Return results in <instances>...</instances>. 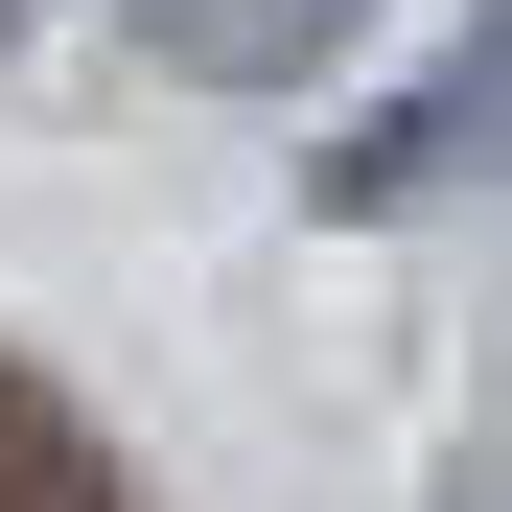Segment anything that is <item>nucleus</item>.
<instances>
[{"label":"nucleus","instance_id":"f257e3e1","mask_svg":"<svg viewBox=\"0 0 512 512\" xmlns=\"http://www.w3.org/2000/svg\"><path fill=\"white\" fill-rule=\"evenodd\" d=\"M489 140H512V0H489L443 70H419L396 117H350V140H326V210H419V187H466Z\"/></svg>","mask_w":512,"mask_h":512},{"label":"nucleus","instance_id":"f03ea898","mask_svg":"<svg viewBox=\"0 0 512 512\" xmlns=\"http://www.w3.org/2000/svg\"><path fill=\"white\" fill-rule=\"evenodd\" d=\"M350 24H373V0H140V47L187 70V94H303Z\"/></svg>","mask_w":512,"mask_h":512},{"label":"nucleus","instance_id":"7ed1b4c3","mask_svg":"<svg viewBox=\"0 0 512 512\" xmlns=\"http://www.w3.org/2000/svg\"><path fill=\"white\" fill-rule=\"evenodd\" d=\"M0 512H117V489H94V443H70L24 373H0Z\"/></svg>","mask_w":512,"mask_h":512},{"label":"nucleus","instance_id":"20e7f679","mask_svg":"<svg viewBox=\"0 0 512 512\" xmlns=\"http://www.w3.org/2000/svg\"><path fill=\"white\" fill-rule=\"evenodd\" d=\"M0 24H24V0H0Z\"/></svg>","mask_w":512,"mask_h":512}]
</instances>
